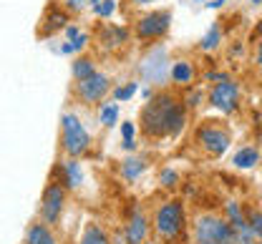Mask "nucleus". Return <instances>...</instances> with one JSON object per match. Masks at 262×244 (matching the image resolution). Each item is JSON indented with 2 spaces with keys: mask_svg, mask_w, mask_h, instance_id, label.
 <instances>
[{
  "mask_svg": "<svg viewBox=\"0 0 262 244\" xmlns=\"http://www.w3.org/2000/svg\"><path fill=\"white\" fill-rule=\"evenodd\" d=\"M220 43H222V26L214 23V26L204 33V38L199 40V48H202V51H214Z\"/></svg>",
  "mask_w": 262,
  "mask_h": 244,
  "instance_id": "4be33fe9",
  "label": "nucleus"
},
{
  "mask_svg": "<svg viewBox=\"0 0 262 244\" xmlns=\"http://www.w3.org/2000/svg\"><path fill=\"white\" fill-rule=\"evenodd\" d=\"M250 3H252V5H260L262 0H250Z\"/></svg>",
  "mask_w": 262,
  "mask_h": 244,
  "instance_id": "f704fd0d",
  "label": "nucleus"
},
{
  "mask_svg": "<svg viewBox=\"0 0 262 244\" xmlns=\"http://www.w3.org/2000/svg\"><path fill=\"white\" fill-rule=\"evenodd\" d=\"M257 161H260V149H255V146H245L232 156V164L237 169H255Z\"/></svg>",
  "mask_w": 262,
  "mask_h": 244,
  "instance_id": "aec40b11",
  "label": "nucleus"
},
{
  "mask_svg": "<svg viewBox=\"0 0 262 244\" xmlns=\"http://www.w3.org/2000/svg\"><path fill=\"white\" fill-rule=\"evenodd\" d=\"M225 3H227V0H212V3H209V8H222Z\"/></svg>",
  "mask_w": 262,
  "mask_h": 244,
  "instance_id": "2f4dec72",
  "label": "nucleus"
},
{
  "mask_svg": "<svg viewBox=\"0 0 262 244\" xmlns=\"http://www.w3.org/2000/svg\"><path fill=\"white\" fill-rule=\"evenodd\" d=\"M116 10V0H98V5L94 8V15L96 18H111Z\"/></svg>",
  "mask_w": 262,
  "mask_h": 244,
  "instance_id": "a878e982",
  "label": "nucleus"
},
{
  "mask_svg": "<svg viewBox=\"0 0 262 244\" xmlns=\"http://www.w3.org/2000/svg\"><path fill=\"white\" fill-rule=\"evenodd\" d=\"M68 189L56 179V176H48V184L43 186V194H40V202H38V211H35V219H40L43 224H51V227H61L63 222V214L68 209Z\"/></svg>",
  "mask_w": 262,
  "mask_h": 244,
  "instance_id": "20e7f679",
  "label": "nucleus"
},
{
  "mask_svg": "<svg viewBox=\"0 0 262 244\" xmlns=\"http://www.w3.org/2000/svg\"><path fill=\"white\" fill-rule=\"evenodd\" d=\"M209 104L214 106L217 111H222V113H234L239 108V86L229 76L217 81L212 86V91H209Z\"/></svg>",
  "mask_w": 262,
  "mask_h": 244,
  "instance_id": "9b49d317",
  "label": "nucleus"
},
{
  "mask_svg": "<svg viewBox=\"0 0 262 244\" xmlns=\"http://www.w3.org/2000/svg\"><path fill=\"white\" fill-rule=\"evenodd\" d=\"M177 179L179 176H177V172H171V169H164L162 174H159V181H162V186H166V189L169 186H177Z\"/></svg>",
  "mask_w": 262,
  "mask_h": 244,
  "instance_id": "c85d7f7f",
  "label": "nucleus"
},
{
  "mask_svg": "<svg viewBox=\"0 0 262 244\" xmlns=\"http://www.w3.org/2000/svg\"><path fill=\"white\" fill-rule=\"evenodd\" d=\"M247 219H250V227H252V232H255V237L262 242V211L260 209H247Z\"/></svg>",
  "mask_w": 262,
  "mask_h": 244,
  "instance_id": "393cba45",
  "label": "nucleus"
},
{
  "mask_svg": "<svg viewBox=\"0 0 262 244\" xmlns=\"http://www.w3.org/2000/svg\"><path fill=\"white\" fill-rule=\"evenodd\" d=\"M63 35H66V40H73V38H78V35H81V28H78L76 23H71V26L63 31Z\"/></svg>",
  "mask_w": 262,
  "mask_h": 244,
  "instance_id": "c756f323",
  "label": "nucleus"
},
{
  "mask_svg": "<svg viewBox=\"0 0 262 244\" xmlns=\"http://www.w3.org/2000/svg\"><path fill=\"white\" fill-rule=\"evenodd\" d=\"M134 5H149V3H154V0H131Z\"/></svg>",
  "mask_w": 262,
  "mask_h": 244,
  "instance_id": "473e14b6",
  "label": "nucleus"
},
{
  "mask_svg": "<svg viewBox=\"0 0 262 244\" xmlns=\"http://www.w3.org/2000/svg\"><path fill=\"white\" fill-rule=\"evenodd\" d=\"M187 126V104L169 93H154L139 111V129L144 139L149 141H169L177 139Z\"/></svg>",
  "mask_w": 262,
  "mask_h": 244,
  "instance_id": "f257e3e1",
  "label": "nucleus"
},
{
  "mask_svg": "<svg viewBox=\"0 0 262 244\" xmlns=\"http://www.w3.org/2000/svg\"><path fill=\"white\" fill-rule=\"evenodd\" d=\"M134 134H136V126L131 121L121 124V136H124V149H134Z\"/></svg>",
  "mask_w": 262,
  "mask_h": 244,
  "instance_id": "cd10ccee",
  "label": "nucleus"
},
{
  "mask_svg": "<svg viewBox=\"0 0 262 244\" xmlns=\"http://www.w3.org/2000/svg\"><path fill=\"white\" fill-rule=\"evenodd\" d=\"M91 134L86 131V126L81 124V118L73 111L61 113V124H58V151L61 159H83L91 151Z\"/></svg>",
  "mask_w": 262,
  "mask_h": 244,
  "instance_id": "7ed1b4c3",
  "label": "nucleus"
},
{
  "mask_svg": "<svg viewBox=\"0 0 262 244\" xmlns=\"http://www.w3.org/2000/svg\"><path fill=\"white\" fill-rule=\"evenodd\" d=\"M61 5H63L71 15H78V13H83V10L89 8V0H61Z\"/></svg>",
  "mask_w": 262,
  "mask_h": 244,
  "instance_id": "bb28decb",
  "label": "nucleus"
},
{
  "mask_svg": "<svg viewBox=\"0 0 262 244\" xmlns=\"http://www.w3.org/2000/svg\"><path fill=\"white\" fill-rule=\"evenodd\" d=\"M111 78L106 73L96 70L94 76L83 78V81H73L71 83V96L73 101L81 106H98L108 93H111Z\"/></svg>",
  "mask_w": 262,
  "mask_h": 244,
  "instance_id": "423d86ee",
  "label": "nucleus"
},
{
  "mask_svg": "<svg viewBox=\"0 0 262 244\" xmlns=\"http://www.w3.org/2000/svg\"><path fill=\"white\" fill-rule=\"evenodd\" d=\"M260 146H262V131H260Z\"/></svg>",
  "mask_w": 262,
  "mask_h": 244,
  "instance_id": "c9c22d12",
  "label": "nucleus"
},
{
  "mask_svg": "<svg viewBox=\"0 0 262 244\" xmlns=\"http://www.w3.org/2000/svg\"><path fill=\"white\" fill-rule=\"evenodd\" d=\"M194 244H237V234L227 216L220 214H199L194 219Z\"/></svg>",
  "mask_w": 262,
  "mask_h": 244,
  "instance_id": "39448f33",
  "label": "nucleus"
},
{
  "mask_svg": "<svg viewBox=\"0 0 262 244\" xmlns=\"http://www.w3.org/2000/svg\"><path fill=\"white\" fill-rule=\"evenodd\" d=\"M151 227L154 237L162 244H177L179 239H184L187 229L184 204L179 199H162L151 211Z\"/></svg>",
  "mask_w": 262,
  "mask_h": 244,
  "instance_id": "f03ea898",
  "label": "nucleus"
},
{
  "mask_svg": "<svg viewBox=\"0 0 262 244\" xmlns=\"http://www.w3.org/2000/svg\"><path fill=\"white\" fill-rule=\"evenodd\" d=\"M255 63L262 66V38L257 40V45H255Z\"/></svg>",
  "mask_w": 262,
  "mask_h": 244,
  "instance_id": "7c9ffc66",
  "label": "nucleus"
},
{
  "mask_svg": "<svg viewBox=\"0 0 262 244\" xmlns=\"http://www.w3.org/2000/svg\"><path fill=\"white\" fill-rule=\"evenodd\" d=\"M169 78H171V83H177V86H187V83H192L194 81V66L189 63V61H177L171 70H169Z\"/></svg>",
  "mask_w": 262,
  "mask_h": 244,
  "instance_id": "6ab92c4d",
  "label": "nucleus"
},
{
  "mask_svg": "<svg viewBox=\"0 0 262 244\" xmlns=\"http://www.w3.org/2000/svg\"><path fill=\"white\" fill-rule=\"evenodd\" d=\"M255 35H262V18H260V23L255 26Z\"/></svg>",
  "mask_w": 262,
  "mask_h": 244,
  "instance_id": "72a5a7b5",
  "label": "nucleus"
},
{
  "mask_svg": "<svg viewBox=\"0 0 262 244\" xmlns=\"http://www.w3.org/2000/svg\"><path fill=\"white\" fill-rule=\"evenodd\" d=\"M149 237V216L141 207H134L126 222V244H144Z\"/></svg>",
  "mask_w": 262,
  "mask_h": 244,
  "instance_id": "4468645a",
  "label": "nucleus"
},
{
  "mask_svg": "<svg viewBox=\"0 0 262 244\" xmlns=\"http://www.w3.org/2000/svg\"><path fill=\"white\" fill-rule=\"evenodd\" d=\"M71 13L66 10L61 3H51V5H46V10H43V15H40V20H38V38L43 40V38H53V35L63 33L66 28L71 26Z\"/></svg>",
  "mask_w": 262,
  "mask_h": 244,
  "instance_id": "1a4fd4ad",
  "label": "nucleus"
},
{
  "mask_svg": "<svg viewBox=\"0 0 262 244\" xmlns=\"http://www.w3.org/2000/svg\"><path fill=\"white\" fill-rule=\"evenodd\" d=\"M169 26H171V13L169 10H151V13H144L136 20L134 35L141 43H151V40H159V38L169 33Z\"/></svg>",
  "mask_w": 262,
  "mask_h": 244,
  "instance_id": "6e6552de",
  "label": "nucleus"
},
{
  "mask_svg": "<svg viewBox=\"0 0 262 244\" xmlns=\"http://www.w3.org/2000/svg\"><path fill=\"white\" fill-rule=\"evenodd\" d=\"M96 73V61L94 56H86V53H78L73 61H71V78L73 81H83L89 76Z\"/></svg>",
  "mask_w": 262,
  "mask_h": 244,
  "instance_id": "dca6fc26",
  "label": "nucleus"
},
{
  "mask_svg": "<svg viewBox=\"0 0 262 244\" xmlns=\"http://www.w3.org/2000/svg\"><path fill=\"white\" fill-rule=\"evenodd\" d=\"M23 244H63V242H61V234H58L56 227L43 224L40 219H33L31 224L26 227Z\"/></svg>",
  "mask_w": 262,
  "mask_h": 244,
  "instance_id": "ddd939ff",
  "label": "nucleus"
},
{
  "mask_svg": "<svg viewBox=\"0 0 262 244\" xmlns=\"http://www.w3.org/2000/svg\"><path fill=\"white\" fill-rule=\"evenodd\" d=\"M225 214H227L229 224H232V229L237 234V244H252V239H257L255 232H252V227H250L247 214L242 211V207L237 202H227L225 204Z\"/></svg>",
  "mask_w": 262,
  "mask_h": 244,
  "instance_id": "f8f14e48",
  "label": "nucleus"
},
{
  "mask_svg": "<svg viewBox=\"0 0 262 244\" xmlns=\"http://www.w3.org/2000/svg\"><path fill=\"white\" fill-rule=\"evenodd\" d=\"M196 146L207 154V156H222L232 143V134H229L227 126L222 124H214V121H207L196 129Z\"/></svg>",
  "mask_w": 262,
  "mask_h": 244,
  "instance_id": "0eeeda50",
  "label": "nucleus"
},
{
  "mask_svg": "<svg viewBox=\"0 0 262 244\" xmlns=\"http://www.w3.org/2000/svg\"><path fill=\"white\" fill-rule=\"evenodd\" d=\"M96 40L103 51H116L129 40V31L121 26H114V23H103V26H98Z\"/></svg>",
  "mask_w": 262,
  "mask_h": 244,
  "instance_id": "2eb2a0df",
  "label": "nucleus"
},
{
  "mask_svg": "<svg viewBox=\"0 0 262 244\" xmlns=\"http://www.w3.org/2000/svg\"><path fill=\"white\" fill-rule=\"evenodd\" d=\"M144 244H154V242H144Z\"/></svg>",
  "mask_w": 262,
  "mask_h": 244,
  "instance_id": "e433bc0d",
  "label": "nucleus"
},
{
  "mask_svg": "<svg viewBox=\"0 0 262 244\" xmlns=\"http://www.w3.org/2000/svg\"><path fill=\"white\" fill-rule=\"evenodd\" d=\"M89 40H91V35L89 33H81L78 38H73V40H66L63 45L58 48V53H63V56H78L86 45H89Z\"/></svg>",
  "mask_w": 262,
  "mask_h": 244,
  "instance_id": "412c9836",
  "label": "nucleus"
},
{
  "mask_svg": "<svg viewBox=\"0 0 262 244\" xmlns=\"http://www.w3.org/2000/svg\"><path fill=\"white\" fill-rule=\"evenodd\" d=\"M51 176H56L63 184L68 194H78L86 186V169H83L81 159H61Z\"/></svg>",
  "mask_w": 262,
  "mask_h": 244,
  "instance_id": "9d476101",
  "label": "nucleus"
},
{
  "mask_svg": "<svg viewBox=\"0 0 262 244\" xmlns=\"http://www.w3.org/2000/svg\"><path fill=\"white\" fill-rule=\"evenodd\" d=\"M116 118H119V106L116 104H106L103 108H101L98 121H101L103 126H114V124H116Z\"/></svg>",
  "mask_w": 262,
  "mask_h": 244,
  "instance_id": "b1692460",
  "label": "nucleus"
},
{
  "mask_svg": "<svg viewBox=\"0 0 262 244\" xmlns=\"http://www.w3.org/2000/svg\"><path fill=\"white\" fill-rule=\"evenodd\" d=\"M134 93H136V83L129 81V83H124V86H116V88L111 91V99H114V101H129Z\"/></svg>",
  "mask_w": 262,
  "mask_h": 244,
  "instance_id": "5701e85b",
  "label": "nucleus"
},
{
  "mask_svg": "<svg viewBox=\"0 0 262 244\" xmlns=\"http://www.w3.org/2000/svg\"><path fill=\"white\" fill-rule=\"evenodd\" d=\"M78 244H111V237L98 222H86V227L78 237Z\"/></svg>",
  "mask_w": 262,
  "mask_h": 244,
  "instance_id": "f3484780",
  "label": "nucleus"
},
{
  "mask_svg": "<svg viewBox=\"0 0 262 244\" xmlns=\"http://www.w3.org/2000/svg\"><path fill=\"white\" fill-rule=\"evenodd\" d=\"M144 172H146V159H141V156H129L119 166V174H121L124 181H136Z\"/></svg>",
  "mask_w": 262,
  "mask_h": 244,
  "instance_id": "a211bd4d",
  "label": "nucleus"
}]
</instances>
